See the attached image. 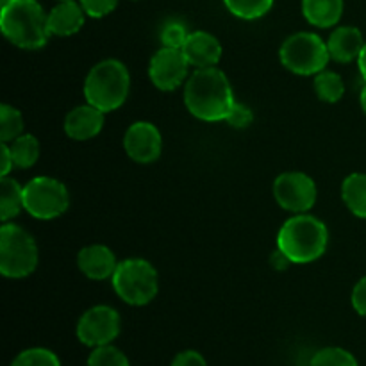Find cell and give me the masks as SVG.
I'll list each match as a JSON object with an SVG mask.
<instances>
[{
  "instance_id": "cell-32",
  "label": "cell",
  "mask_w": 366,
  "mask_h": 366,
  "mask_svg": "<svg viewBox=\"0 0 366 366\" xmlns=\"http://www.w3.org/2000/svg\"><path fill=\"white\" fill-rule=\"evenodd\" d=\"M350 300H352V307L357 311V315L366 318V277L354 286Z\"/></svg>"
},
{
  "instance_id": "cell-16",
  "label": "cell",
  "mask_w": 366,
  "mask_h": 366,
  "mask_svg": "<svg viewBox=\"0 0 366 366\" xmlns=\"http://www.w3.org/2000/svg\"><path fill=\"white\" fill-rule=\"evenodd\" d=\"M365 43L360 29L342 25L331 32L327 39V49L331 59H335L336 63H350L354 59H360Z\"/></svg>"
},
{
  "instance_id": "cell-5",
  "label": "cell",
  "mask_w": 366,
  "mask_h": 366,
  "mask_svg": "<svg viewBox=\"0 0 366 366\" xmlns=\"http://www.w3.org/2000/svg\"><path fill=\"white\" fill-rule=\"evenodd\" d=\"M114 293L129 306H147L159 292V277L149 261L132 257L120 261L111 277Z\"/></svg>"
},
{
  "instance_id": "cell-21",
  "label": "cell",
  "mask_w": 366,
  "mask_h": 366,
  "mask_svg": "<svg viewBox=\"0 0 366 366\" xmlns=\"http://www.w3.org/2000/svg\"><path fill=\"white\" fill-rule=\"evenodd\" d=\"M13 154L14 167L25 170V168L34 167L36 161L39 159V142L32 134H21L11 143H7Z\"/></svg>"
},
{
  "instance_id": "cell-23",
  "label": "cell",
  "mask_w": 366,
  "mask_h": 366,
  "mask_svg": "<svg viewBox=\"0 0 366 366\" xmlns=\"http://www.w3.org/2000/svg\"><path fill=\"white\" fill-rule=\"evenodd\" d=\"M24 134V117L9 104L0 106V142L11 143Z\"/></svg>"
},
{
  "instance_id": "cell-12",
  "label": "cell",
  "mask_w": 366,
  "mask_h": 366,
  "mask_svg": "<svg viewBox=\"0 0 366 366\" xmlns=\"http://www.w3.org/2000/svg\"><path fill=\"white\" fill-rule=\"evenodd\" d=\"M124 149L125 154L136 163H154L163 150V138H161L159 129L150 122H134L125 131Z\"/></svg>"
},
{
  "instance_id": "cell-20",
  "label": "cell",
  "mask_w": 366,
  "mask_h": 366,
  "mask_svg": "<svg viewBox=\"0 0 366 366\" xmlns=\"http://www.w3.org/2000/svg\"><path fill=\"white\" fill-rule=\"evenodd\" d=\"M342 199L350 213L366 218V174H350L343 181Z\"/></svg>"
},
{
  "instance_id": "cell-15",
  "label": "cell",
  "mask_w": 366,
  "mask_h": 366,
  "mask_svg": "<svg viewBox=\"0 0 366 366\" xmlns=\"http://www.w3.org/2000/svg\"><path fill=\"white\" fill-rule=\"evenodd\" d=\"M189 66L211 68L217 66L222 57V45L213 34L206 31L189 32L184 46H182Z\"/></svg>"
},
{
  "instance_id": "cell-29",
  "label": "cell",
  "mask_w": 366,
  "mask_h": 366,
  "mask_svg": "<svg viewBox=\"0 0 366 366\" xmlns=\"http://www.w3.org/2000/svg\"><path fill=\"white\" fill-rule=\"evenodd\" d=\"M225 122L234 129H247L254 122V113L249 106H245V104L234 102V106H232L231 113H229L227 120Z\"/></svg>"
},
{
  "instance_id": "cell-24",
  "label": "cell",
  "mask_w": 366,
  "mask_h": 366,
  "mask_svg": "<svg viewBox=\"0 0 366 366\" xmlns=\"http://www.w3.org/2000/svg\"><path fill=\"white\" fill-rule=\"evenodd\" d=\"M229 13L242 20H257L274 6V0H224Z\"/></svg>"
},
{
  "instance_id": "cell-1",
  "label": "cell",
  "mask_w": 366,
  "mask_h": 366,
  "mask_svg": "<svg viewBox=\"0 0 366 366\" xmlns=\"http://www.w3.org/2000/svg\"><path fill=\"white\" fill-rule=\"evenodd\" d=\"M234 102L231 82L217 66L197 68L186 81L184 104L189 113L199 120H227Z\"/></svg>"
},
{
  "instance_id": "cell-30",
  "label": "cell",
  "mask_w": 366,
  "mask_h": 366,
  "mask_svg": "<svg viewBox=\"0 0 366 366\" xmlns=\"http://www.w3.org/2000/svg\"><path fill=\"white\" fill-rule=\"evenodd\" d=\"M82 7H84L86 14L92 18H102L114 11L118 6V0H79Z\"/></svg>"
},
{
  "instance_id": "cell-6",
  "label": "cell",
  "mask_w": 366,
  "mask_h": 366,
  "mask_svg": "<svg viewBox=\"0 0 366 366\" xmlns=\"http://www.w3.org/2000/svg\"><path fill=\"white\" fill-rule=\"evenodd\" d=\"M38 267V245L20 225L4 222L0 227V272L7 279H24Z\"/></svg>"
},
{
  "instance_id": "cell-22",
  "label": "cell",
  "mask_w": 366,
  "mask_h": 366,
  "mask_svg": "<svg viewBox=\"0 0 366 366\" xmlns=\"http://www.w3.org/2000/svg\"><path fill=\"white\" fill-rule=\"evenodd\" d=\"M315 92L320 100L335 104L342 100L343 93H345V84H343V79L340 77V74L331 70H322L320 74L315 75Z\"/></svg>"
},
{
  "instance_id": "cell-35",
  "label": "cell",
  "mask_w": 366,
  "mask_h": 366,
  "mask_svg": "<svg viewBox=\"0 0 366 366\" xmlns=\"http://www.w3.org/2000/svg\"><path fill=\"white\" fill-rule=\"evenodd\" d=\"M357 64H360V71H361V75H363V79L366 81V43L363 46V52H361L360 59H357Z\"/></svg>"
},
{
  "instance_id": "cell-38",
  "label": "cell",
  "mask_w": 366,
  "mask_h": 366,
  "mask_svg": "<svg viewBox=\"0 0 366 366\" xmlns=\"http://www.w3.org/2000/svg\"><path fill=\"white\" fill-rule=\"evenodd\" d=\"M59 2H63V0H59Z\"/></svg>"
},
{
  "instance_id": "cell-27",
  "label": "cell",
  "mask_w": 366,
  "mask_h": 366,
  "mask_svg": "<svg viewBox=\"0 0 366 366\" xmlns=\"http://www.w3.org/2000/svg\"><path fill=\"white\" fill-rule=\"evenodd\" d=\"M88 366H131L122 350L113 345L95 347L88 357Z\"/></svg>"
},
{
  "instance_id": "cell-33",
  "label": "cell",
  "mask_w": 366,
  "mask_h": 366,
  "mask_svg": "<svg viewBox=\"0 0 366 366\" xmlns=\"http://www.w3.org/2000/svg\"><path fill=\"white\" fill-rule=\"evenodd\" d=\"M0 157H2V167H0V177H6L9 175V172L14 168L13 154H11V149L7 143H2L0 147Z\"/></svg>"
},
{
  "instance_id": "cell-9",
  "label": "cell",
  "mask_w": 366,
  "mask_h": 366,
  "mask_svg": "<svg viewBox=\"0 0 366 366\" xmlns=\"http://www.w3.org/2000/svg\"><path fill=\"white\" fill-rule=\"evenodd\" d=\"M317 184L302 172H285L274 182V197L286 211L300 214L310 211L317 202Z\"/></svg>"
},
{
  "instance_id": "cell-25",
  "label": "cell",
  "mask_w": 366,
  "mask_h": 366,
  "mask_svg": "<svg viewBox=\"0 0 366 366\" xmlns=\"http://www.w3.org/2000/svg\"><path fill=\"white\" fill-rule=\"evenodd\" d=\"M310 366H357V361L349 350H343L340 347H327L315 354Z\"/></svg>"
},
{
  "instance_id": "cell-36",
  "label": "cell",
  "mask_w": 366,
  "mask_h": 366,
  "mask_svg": "<svg viewBox=\"0 0 366 366\" xmlns=\"http://www.w3.org/2000/svg\"><path fill=\"white\" fill-rule=\"evenodd\" d=\"M360 100H361V107H363V111H365V114H366V84H365V88L361 89Z\"/></svg>"
},
{
  "instance_id": "cell-37",
  "label": "cell",
  "mask_w": 366,
  "mask_h": 366,
  "mask_svg": "<svg viewBox=\"0 0 366 366\" xmlns=\"http://www.w3.org/2000/svg\"><path fill=\"white\" fill-rule=\"evenodd\" d=\"M0 2H2V6H6V4L9 2V0H0Z\"/></svg>"
},
{
  "instance_id": "cell-19",
  "label": "cell",
  "mask_w": 366,
  "mask_h": 366,
  "mask_svg": "<svg viewBox=\"0 0 366 366\" xmlns=\"http://www.w3.org/2000/svg\"><path fill=\"white\" fill-rule=\"evenodd\" d=\"M21 209H25L24 186L18 184V181L11 179L9 175L0 177V218L2 222L13 220Z\"/></svg>"
},
{
  "instance_id": "cell-34",
  "label": "cell",
  "mask_w": 366,
  "mask_h": 366,
  "mask_svg": "<svg viewBox=\"0 0 366 366\" xmlns=\"http://www.w3.org/2000/svg\"><path fill=\"white\" fill-rule=\"evenodd\" d=\"M272 264H274L275 268H277V270H286V268L290 267V264H292V261L288 259V257L285 256V254L281 252V250H275L274 254H272Z\"/></svg>"
},
{
  "instance_id": "cell-3",
  "label": "cell",
  "mask_w": 366,
  "mask_h": 366,
  "mask_svg": "<svg viewBox=\"0 0 366 366\" xmlns=\"http://www.w3.org/2000/svg\"><path fill=\"white\" fill-rule=\"evenodd\" d=\"M329 231L311 214L300 213L282 224L277 234V249L295 264L313 263L325 252Z\"/></svg>"
},
{
  "instance_id": "cell-10",
  "label": "cell",
  "mask_w": 366,
  "mask_h": 366,
  "mask_svg": "<svg viewBox=\"0 0 366 366\" xmlns=\"http://www.w3.org/2000/svg\"><path fill=\"white\" fill-rule=\"evenodd\" d=\"M122 320L111 306H95L86 311L77 322V338L86 347L111 345L120 335Z\"/></svg>"
},
{
  "instance_id": "cell-7",
  "label": "cell",
  "mask_w": 366,
  "mask_h": 366,
  "mask_svg": "<svg viewBox=\"0 0 366 366\" xmlns=\"http://www.w3.org/2000/svg\"><path fill=\"white\" fill-rule=\"evenodd\" d=\"M282 66L297 75H317L327 68L331 54L327 41L313 32L292 34L279 50Z\"/></svg>"
},
{
  "instance_id": "cell-26",
  "label": "cell",
  "mask_w": 366,
  "mask_h": 366,
  "mask_svg": "<svg viewBox=\"0 0 366 366\" xmlns=\"http://www.w3.org/2000/svg\"><path fill=\"white\" fill-rule=\"evenodd\" d=\"M11 366H61V361L52 350L36 347L18 354Z\"/></svg>"
},
{
  "instance_id": "cell-14",
  "label": "cell",
  "mask_w": 366,
  "mask_h": 366,
  "mask_svg": "<svg viewBox=\"0 0 366 366\" xmlns=\"http://www.w3.org/2000/svg\"><path fill=\"white\" fill-rule=\"evenodd\" d=\"M77 267L92 281H104L113 277L118 261L109 247L89 245L77 254Z\"/></svg>"
},
{
  "instance_id": "cell-18",
  "label": "cell",
  "mask_w": 366,
  "mask_h": 366,
  "mask_svg": "<svg viewBox=\"0 0 366 366\" xmlns=\"http://www.w3.org/2000/svg\"><path fill=\"white\" fill-rule=\"evenodd\" d=\"M302 13L315 27H335L343 14V0H302Z\"/></svg>"
},
{
  "instance_id": "cell-2",
  "label": "cell",
  "mask_w": 366,
  "mask_h": 366,
  "mask_svg": "<svg viewBox=\"0 0 366 366\" xmlns=\"http://www.w3.org/2000/svg\"><path fill=\"white\" fill-rule=\"evenodd\" d=\"M0 29L7 41L25 50L41 49L52 36L49 14L36 0H9L2 6Z\"/></svg>"
},
{
  "instance_id": "cell-31",
  "label": "cell",
  "mask_w": 366,
  "mask_h": 366,
  "mask_svg": "<svg viewBox=\"0 0 366 366\" xmlns=\"http://www.w3.org/2000/svg\"><path fill=\"white\" fill-rule=\"evenodd\" d=\"M172 366H207V363L202 354L197 350H184L174 357Z\"/></svg>"
},
{
  "instance_id": "cell-8",
  "label": "cell",
  "mask_w": 366,
  "mask_h": 366,
  "mask_svg": "<svg viewBox=\"0 0 366 366\" xmlns=\"http://www.w3.org/2000/svg\"><path fill=\"white\" fill-rule=\"evenodd\" d=\"M24 206L38 220H54L70 206L66 186L54 177H34L24 186Z\"/></svg>"
},
{
  "instance_id": "cell-13",
  "label": "cell",
  "mask_w": 366,
  "mask_h": 366,
  "mask_svg": "<svg viewBox=\"0 0 366 366\" xmlns=\"http://www.w3.org/2000/svg\"><path fill=\"white\" fill-rule=\"evenodd\" d=\"M104 111L88 102L84 106H77L64 118V132L75 142L95 138L104 127Z\"/></svg>"
},
{
  "instance_id": "cell-17",
  "label": "cell",
  "mask_w": 366,
  "mask_h": 366,
  "mask_svg": "<svg viewBox=\"0 0 366 366\" xmlns=\"http://www.w3.org/2000/svg\"><path fill=\"white\" fill-rule=\"evenodd\" d=\"M84 7L75 0H63L57 4L49 13V29L52 36H66L77 34L84 25Z\"/></svg>"
},
{
  "instance_id": "cell-28",
  "label": "cell",
  "mask_w": 366,
  "mask_h": 366,
  "mask_svg": "<svg viewBox=\"0 0 366 366\" xmlns=\"http://www.w3.org/2000/svg\"><path fill=\"white\" fill-rule=\"evenodd\" d=\"M188 36L189 32L186 31L181 21H168L161 31V43L163 46H170V49H182Z\"/></svg>"
},
{
  "instance_id": "cell-4",
  "label": "cell",
  "mask_w": 366,
  "mask_h": 366,
  "mask_svg": "<svg viewBox=\"0 0 366 366\" xmlns=\"http://www.w3.org/2000/svg\"><path fill=\"white\" fill-rule=\"evenodd\" d=\"M131 89V75L118 59H104L88 71L84 81L86 102L104 113L117 111L125 104Z\"/></svg>"
},
{
  "instance_id": "cell-11",
  "label": "cell",
  "mask_w": 366,
  "mask_h": 366,
  "mask_svg": "<svg viewBox=\"0 0 366 366\" xmlns=\"http://www.w3.org/2000/svg\"><path fill=\"white\" fill-rule=\"evenodd\" d=\"M189 63L182 49L163 46L152 56L149 64V77L161 92H175L188 77Z\"/></svg>"
}]
</instances>
